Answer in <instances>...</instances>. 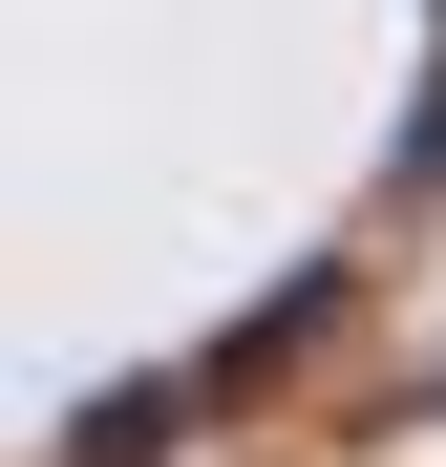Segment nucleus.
Instances as JSON below:
<instances>
[{
  "mask_svg": "<svg viewBox=\"0 0 446 467\" xmlns=\"http://www.w3.org/2000/svg\"><path fill=\"white\" fill-rule=\"evenodd\" d=\"M425 404H446V382H425Z\"/></svg>",
  "mask_w": 446,
  "mask_h": 467,
  "instance_id": "obj_1",
  "label": "nucleus"
}]
</instances>
